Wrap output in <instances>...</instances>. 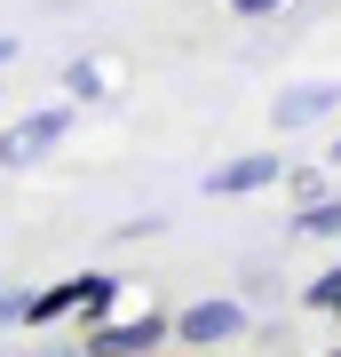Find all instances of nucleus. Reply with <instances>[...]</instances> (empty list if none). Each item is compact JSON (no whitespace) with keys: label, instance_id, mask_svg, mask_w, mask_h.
<instances>
[{"label":"nucleus","instance_id":"nucleus-1","mask_svg":"<svg viewBox=\"0 0 341 357\" xmlns=\"http://www.w3.org/2000/svg\"><path fill=\"white\" fill-rule=\"evenodd\" d=\"M88 357H159V342H175V318H119V326H88L79 333Z\"/></svg>","mask_w":341,"mask_h":357},{"label":"nucleus","instance_id":"nucleus-2","mask_svg":"<svg viewBox=\"0 0 341 357\" xmlns=\"http://www.w3.org/2000/svg\"><path fill=\"white\" fill-rule=\"evenodd\" d=\"M63 135H72V112H24V119H16L8 135H0V167H8V175H16V167L48 159V151H56Z\"/></svg>","mask_w":341,"mask_h":357},{"label":"nucleus","instance_id":"nucleus-3","mask_svg":"<svg viewBox=\"0 0 341 357\" xmlns=\"http://www.w3.org/2000/svg\"><path fill=\"white\" fill-rule=\"evenodd\" d=\"M270 183H286V151H238V159H222L215 175H206V191L215 199H246V191H270Z\"/></svg>","mask_w":341,"mask_h":357},{"label":"nucleus","instance_id":"nucleus-4","mask_svg":"<svg viewBox=\"0 0 341 357\" xmlns=\"http://www.w3.org/2000/svg\"><path fill=\"white\" fill-rule=\"evenodd\" d=\"M238 333H246V310L238 302H190L175 318V342L183 349H222V342H238Z\"/></svg>","mask_w":341,"mask_h":357},{"label":"nucleus","instance_id":"nucleus-5","mask_svg":"<svg viewBox=\"0 0 341 357\" xmlns=\"http://www.w3.org/2000/svg\"><path fill=\"white\" fill-rule=\"evenodd\" d=\"M341 112V79H302V88H286L278 103H270V119H278V135L294 128H317V119Z\"/></svg>","mask_w":341,"mask_h":357},{"label":"nucleus","instance_id":"nucleus-6","mask_svg":"<svg viewBox=\"0 0 341 357\" xmlns=\"http://www.w3.org/2000/svg\"><path fill=\"white\" fill-rule=\"evenodd\" d=\"M294 230H302V238H341V199H310L302 215H294Z\"/></svg>","mask_w":341,"mask_h":357},{"label":"nucleus","instance_id":"nucleus-7","mask_svg":"<svg viewBox=\"0 0 341 357\" xmlns=\"http://www.w3.org/2000/svg\"><path fill=\"white\" fill-rule=\"evenodd\" d=\"M63 88H72V103H96V96H103V64H96V56L63 64Z\"/></svg>","mask_w":341,"mask_h":357},{"label":"nucleus","instance_id":"nucleus-8","mask_svg":"<svg viewBox=\"0 0 341 357\" xmlns=\"http://www.w3.org/2000/svg\"><path fill=\"white\" fill-rule=\"evenodd\" d=\"M302 302H310V310H333V302H341V270H317V278H310V294H302Z\"/></svg>","mask_w":341,"mask_h":357},{"label":"nucleus","instance_id":"nucleus-9","mask_svg":"<svg viewBox=\"0 0 341 357\" xmlns=\"http://www.w3.org/2000/svg\"><path fill=\"white\" fill-rule=\"evenodd\" d=\"M0 326H32V294H0Z\"/></svg>","mask_w":341,"mask_h":357},{"label":"nucleus","instance_id":"nucleus-10","mask_svg":"<svg viewBox=\"0 0 341 357\" xmlns=\"http://www.w3.org/2000/svg\"><path fill=\"white\" fill-rule=\"evenodd\" d=\"M286 0H230V16H246V24H262V16H278Z\"/></svg>","mask_w":341,"mask_h":357},{"label":"nucleus","instance_id":"nucleus-11","mask_svg":"<svg viewBox=\"0 0 341 357\" xmlns=\"http://www.w3.org/2000/svg\"><path fill=\"white\" fill-rule=\"evenodd\" d=\"M16 48H24V40H8V32H0V72H8V64H16Z\"/></svg>","mask_w":341,"mask_h":357},{"label":"nucleus","instance_id":"nucleus-12","mask_svg":"<svg viewBox=\"0 0 341 357\" xmlns=\"http://www.w3.org/2000/svg\"><path fill=\"white\" fill-rule=\"evenodd\" d=\"M333 167H341V143H333Z\"/></svg>","mask_w":341,"mask_h":357},{"label":"nucleus","instance_id":"nucleus-13","mask_svg":"<svg viewBox=\"0 0 341 357\" xmlns=\"http://www.w3.org/2000/svg\"><path fill=\"white\" fill-rule=\"evenodd\" d=\"M333 318H341V302H333Z\"/></svg>","mask_w":341,"mask_h":357},{"label":"nucleus","instance_id":"nucleus-14","mask_svg":"<svg viewBox=\"0 0 341 357\" xmlns=\"http://www.w3.org/2000/svg\"><path fill=\"white\" fill-rule=\"evenodd\" d=\"M333 357H341V349H333Z\"/></svg>","mask_w":341,"mask_h":357}]
</instances>
